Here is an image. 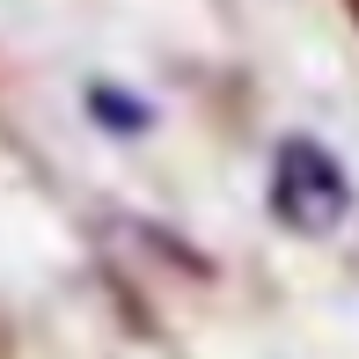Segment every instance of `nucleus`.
Wrapping results in <instances>:
<instances>
[{
	"label": "nucleus",
	"mask_w": 359,
	"mask_h": 359,
	"mask_svg": "<svg viewBox=\"0 0 359 359\" xmlns=\"http://www.w3.org/2000/svg\"><path fill=\"white\" fill-rule=\"evenodd\" d=\"M271 205H279V220L301 227V235H330V227L352 213V184H345L330 147L286 140L279 161H271Z\"/></svg>",
	"instance_id": "obj_1"
}]
</instances>
